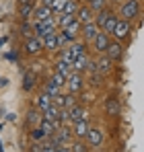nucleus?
<instances>
[{
	"mask_svg": "<svg viewBox=\"0 0 144 152\" xmlns=\"http://www.w3.org/2000/svg\"><path fill=\"white\" fill-rule=\"evenodd\" d=\"M138 12H140V4H138V0H128L126 4H121V17H123L126 21L136 19Z\"/></svg>",
	"mask_w": 144,
	"mask_h": 152,
	"instance_id": "obj_1",
	"label": "nucleus"
},
{
	"mask_svg": "<svg viewBox=\"0 0 144 152\" xmlns=\"http://www.w3.org/2000/svg\"><path fill=\"white\" fill-rule=\"evenodd\" d=\"M101 142H103V132L99 127H91L87 134V144L91 148H97V146H101Z\"/></svg>",
	"mask_w": 144,
	"mask_h": 152,
	"instance_id": "obj_4",
	"label": "nucleus"
},
{
	"mask_svg": "<svg viewBox=\"0 0 144 152\" xmlns=\"http://www.w3.org/2000/svg\"><path fill=\"white\" fill-rule=\"evenodd\" d=\"M89 129H91L89 121H87V119H80V121L74 124V136H76V138H87Z\"/></svg>",
	"mask_w": 144,
	"mask_h": 152,
	"instance_id": "obj_11",
	"label": "nucleus"
},
{
	"mask_svg": "<svg viewBox=\"0 0 144 152\" xmlns=\"http://www.w3.org/2000/svg\"><path fill=\"white\" fill-rule=\"evenodd\" d=\"M51 2H54V0H41V4H43V6H51Z\"/></svg>",
	"mask_w": 144,
	"mask_h": 152,
	"instance_id": "obj_40",
	"label": "nucleus"
},
{
	"mask_svg": "<svg viewBox=\"0 0 144 152\" xmlns=\"http://www.w3.org/2000/svg\"><path fill=\"white\" fill-rule=\"evenodd\" d=\"M74 21H76V15H66V12H64V15L60 17V21H58V23H60V27H62V29H66V27L72 25Z\"/></svg>",
	"mask_w": 144,
	"mask_h": 152,
	"instance_id": "obj_23",
	"label": "nucleus"
},
{
	"mask_svg": "<svg viewBox=\"0 0 144 152\" xmlns=\"http://www.w3.org/2000/svg\"><path fill=\"white\" fill-rule=\"evenodd\" d=\"M41 119H43V117H41V113H39L37 109H31L29 115H27V124H31V126H39Z\"/></svg>",
	"mask_w": 144,
	"mask_h": 152,
	"instance_id": "obj_18",
	"label": "nucleus"
},
{
	"mask_svg": "<svg viewBox=\"0 0 144 152\" xmlns=\"http://www.w3.org/2000/svg\"><path fill=\"white\" fill-rule=\"evenodd\" d=\"M109 43H111V41H109V33L103 31V33L97 35V39H95V50L99 51V53H103V51H107Z\"/></svg>",
	"mask_w": 144,
	"mask_h": 152,
	"instance_id": "obj_7",
	"label": "nucleus"
},
{
	"mask_svg": "<svg viewBox=\"0 0 144 152\" xmlns=\"http://www.w3.org/2000/svg\"><path fill=\"white\" fill-rule=\"evenodd\" d=\"M109 15H111V10H105V8H103V10H99V15H97V21H95V25H97V27H103Z\"/></svg>",
	"mask_w": 144,
	"mask_h": 152,
	"instance_id": "obj_24",
	"label": "nucleus"
},
{
	"mask_svg": "<svg viewBox=\"0 0 144 152\" xmlns=\"http://www.w3.org/2000/svg\"><path fill=\"white\" fill-rule=\"evenodd\" d=\"M107 58L109 60H121V53H123V50H121V43H118V41H113V43H109V48H107Z\"/></svg>",
	"mask_w": 144,
	"mask_h": 152,
	"instance_id": "obj_12",
	"label": "nucleus"
},
{
	"mask_svg": "<svg viewBox=\"0 0 144 152\" xmlns=\"http://www.w3.org/2000/svg\"><path fill=\"white\" fill-rule=\"evenodd\" d=\"M46 91H48V95H49V97H56V95H58V91H60V86H56V84H51V82H49Z\"/></svg>",
	"mask_w": 144,
	"mask_h": 152,
	"instance_id": "obj_34",
	"label": "nucleus"
},
{
	"mask_svg": "<svg viewBox=\"0 0 144 152\" xmlns=\"http://www.w3.org/2000/svg\"><path fill=\"white\" fill-rule=\"evenodd\" d=\"M91 2H93V0H89V4H91Z\"/></svg>",
	"mask_w": 144,
	"mask_h": 152,
	"instance_id": "obj_41",
	"label": "nucleus"
},
{
	"mask_svg": "<svg viewBox=\"0 0 144 152\" xmlns=\"http://www.w3.org/2000/svg\"><path fill=\"white\" fill-rule=\"evenodd\" d=\"M72 152H89V144H84V142H74V144H72Z\"/></svg>",
	"mask_w": 144,
	"mask_h": 152,
	"instance_id": "obj_31",
	"label": "nucleus"
},
{
	"mask_svg": "<svg viewBox=\"0 0 144 152\" xmlns=\"http://www.w3.org/2000/svg\"><path fill=\"white\" fill-rule=\"evenodd\" d=\"M35 37H39V39H46L48 35L54 33V21L48 19V21H37V25H35Z\"/></svg>",
	"mask_w": 144,
	"mask_h": 152,
	"instance_id": "obj_2",
	"label": "nucleus"
},
{
	"mask_svg": "<svg viewBox=\"0 0 144 152\" xmlns=\"http://www.w3.org/2000/svg\"><path fill=\"white\" fill-rule=\"evenodd\" d=\"M78 31H82V25H80L78 21H74L72 25H68L66 29H64V37H66V39H72V41H74V37L78 35Z\"/></svg>",
	"mask_w": 144,
	"mask_h": 152,
	"instance_id": "obj_14",
	"label": "nucleus"
},
{
	"mask_svg": "<svg viewBox=\"0 0 144 152\" xmlns=\"http://www.w3.org/2000/svg\"><path fill=\"white\" fill-rule=\"evenodd\" d=\"M76 58H78V53L72 50V48H70V50H66V51H64V56H62V60H64V62H68L70 66L74 64V60H76Z\"/></svg>",
	"mask_w": 144,
	"mask_h": 152,
	"instance_id": "obj_26",
	"label": "nucleus"
},
{
	"mask_svg": "<svg viewBox=\"0 0 144 152\" xmlns=\"http://www.w3.org/2000/svg\"><path fill=\"white\" fill-rule=\"evenodd\" d=\"M56 144H46V146H41V152H56Z\"/></svg>",
	"mask_w": 144,
	"mask_h": 152,
	"instance_id": "obj_37",
	"label": "nucleus"
},
{
	"mask_svg": "<svg viewBox=\"0 0 144 152\" xmlns=\"http://www.w3.org/2000/svg\"><path fill=\"white\" fill-rule=\"evenodd\" d=\"M25 50L29 51V53H39V51L43 50V39H39V37H29L27 39V45H25Z\"/></svg>",
	"mask_w": 144,
	"mask_h": 152,
	"instance_id": "obj_6",
	"label": "nucleus"
},
{
	"mask_svg": "<svg viewBox=\"0 0 144 152\" xmlns=\"http://www.w3.org/2000/svg\"><path fill=\"white\" fill-rule=\"evenodd\" d=\"M56 152H72V150H70V148H64V146H58Z\"/></svg>",
	"mask_w": 144,
	"mask_h": 152,
	"instance_id": "obj_39",
	"label": "nucleus"
},
{
	"mask_svg": "<svg viewBox=\"0 0 144 152\" xmlns=\"http://www.w3.org/2000/svg\"><path fill=\"white\" fill-rule=\"evenodd\" d=\"M62 12H66V15H76V12H78V6H76V0H68Z\"/></svg>",
	"mask_w": 144,
	"mask_h": 152,
	"instance_id": "obj_27",
	"label": "nucleus"
},
{
	"mask_svg": "<svg viewBox=\"0 0 144 152\" xmlns=\"http://www.w3.org/2000/svg\"><path fill=\"white\" fill-rule=\"evenodd\" d=\"M70 70H72V66L68 64V62H64V60H60V62L56 64V72H60V74H64L66 78L70 76Z\"/></svg>",
	"mask_w": 144,
	"mask_h": 152,
	"instance_id": "obj_21",
	"label": "nucleus"
},
{
	"mask_svg": "<svg viewBox=\"0 0 144 152\" xmlns=\"http://www.w3.org/2000/svg\"><path fill=\"white\" fill-rule=\"evenodd\" d=\"M31 138H33L35 142H37V140L41 142V140L46 138V132H43V129H41L39 126H35V127H33V132H31Z\"/></svg>",
	"mask_w": 144,
	"mask_h": 152,
	"instance_id": "obj_29",
	"label": "nucleus"
},
{
	"mask_svg": "<svg viewBox=\"0 0 144 152\" xmlns=\"http://www.w3.org/2000/svg\"><path fill=\"white\" fill-rule=\"evenodd\" d=\"M87 64H89V62H87V56H84V53H80V56L74 60V64H72V70L80 72V70H84V68H87Z\"/></svg>",
	"mask_w": 144,
	"mask_h": 152,
	"instance_id": "obj_20",
	"label": "nucleus"
},
{
	"mask_svg": "<svg viewBox=\"0 0 144 152\" xmlns=\"http://www.w3.org/2000/svg\"><path fill=\"white\" fill-rule=\"evenodd\" d=\"M60 35H56V33H51V35H48L46 39H43V48L46 50H58L60 48Z\"/></svg>",
	"mask_w": 144,
	"mask_h": 152,
	"instance_id": "obj_15",
	"label": "nucleus"
},
{
	"mask_svg": "<svg viewBox=\"0 0 144 152\" xmlns=\"http://www.w3.org/2000/svg\"><path fill=\"white\" fill-rule=\"evenodd\" d=\"M115 39H126L128 35H130V21H126V19H118V25L113 29V33H111Z\"/></svg>",
	"mask_w": 144,
	"mask_h": 152,
	"instance_id": "obj_3",
	"label": "nucleus"
},
{
	"mask_svg": "<svg viewBox=\"0 0 144 152\" xmlns=\"http://www.w3.org/2000/svg\"><path fill=\"white\" fill-rule=\"evenodd\" d=\"M66 84H68L70 93L74 95V93H78V91L82 88V78H80V74H70L66 78Z\"/></svg>",
	"mask_w": 144,
	"mask_h": 152,
	"instance_id": "obj_8",
	"label": "nucleus"
},
{
	"mask_svg": "<svg viewBox=\"0 0 144 152\" xmlns=\"http://www.w3.org/2000/svg\"><path fill=\"white\" fill-rule=\"evenodd\" d=\"M33 80H35V76H33V74H29L27 78H25V84H23L25 91H31V86H33Z\"/></svg>",
	"mask_w": 144,
	"mask_h": 152,
	"instance_id": "obj_33",
	"label": "nucleus"
},
{
	"mask_svg": "<svg viewBox=\"0 0 144 152\" xmlns=\"http://www.w3.org/2000/svg\"><path fill=\"white\" fill-rule=\"evenodd\" d=\"M89 6H91V10H93V8H95V10H103V6H105V0H93Z\"/></svg>",
	"mask_w": 144,
	"mask_h": 152,
	"instance_id": "obj_32",
	"label": "nucleus"
},
{
	"mask_svg": "<svg viewBox=\"0 0 144 152\" xmlns=\"http://www.w3.org/2000/svg\"><path fill=\"white\" fill-rule=\"evenodd\" d=\"M72 50L80 56V53H84V45H82V43H76V45H72Z\"/></svg>",
	"mask_w": 144,
	"mask_h": 152,
	"instance_id": "obj_38",
	"label": "nucleus"
},
{
	"mask_svg": "<svg viewBox=\"0 0 144 152\" xmlns=\"http://www.w3.org/2000/svg\"><path fill=\"white\" fill-rule=\"evenodd\" d=\"M105 111H107L109 115H120L121 107H120V103L115 101V99H109V101L105 103Z\"/></svg>",
	"mask_w": 144,
	"mask_h": 152,
	"instance_id": "obj_16",
	"label": "nucleus"
},
{
	"mask_svg": "<svg viewBox=\"0 0 144 152\" xmlns=\"http://www.w3.org/2000/svg\"><path fill=\"white\" fill-rule=\"evenodd\" d=\"M21 15H23V17H29V15H31V4H29V0H25V4L21 6Z\"/></svg>",
	"mask_w": 144,
	"mask_h": 152,
	"instance_id": "obj_35",
	"label": "nucleus"
},
{
	"mask_svg": "<svg viewBox=\"0 0 144 152\" xmlns=\"http://www.w3.org/2000/svg\"><path fill=\"white\" fill-rule=\"evenodd\" d=\"M48 107H51V97L46 93V95H41V97L37 99V109H39V111H46Z\"/></svg>",
	"mask_w": 144,
	"mask_h": 152,
	"instance_id": "obj_22",
	"label": "nucleus"
},
{
	"mask_svg": "<svg viewBox=\"0 0 144 152\" xmlns=\"http://www.w3.org/2000/svg\"><path fill=\"white\" fill-rule=\"evenodd\" d=\"M68 119H70L72 124H76V121H80V119H87V111L82 109V107H72L70 111H68V115H66Z\"/></svg>",
	"mask_w": 144,
	"mask_h": 152,
	"instance_id": "obj_9",
	"label": "nucleus"
},
{
	"mask_svg": "<svg viewBox=\"0 0 144 152\" xmlns=\"http://www.w3.org/2000/svg\"><path fill=\"white\" fill-rule=\"evenodd\" d=\"M99 72H109V66H111V60L109 58H103V60H99Z\"/></svg>",
	"mask_w": 144,
	"mask_h": 152,
	"instance_id": "obj_30",
	"label": "nucleus"
},
{
	"mask_svg": "<svg viewBox=\"0 0 144 152\" xmlns=\"http://www.w3.org/2000/svg\"><path fill=\"white\" fill-rule=\"evenodd\" d=\"M74 105H76V103H74V95H68V97H66V105H64V107H66V109H72V107H74Z\"/></svg>",
	"mask_w": 144,
	"mask_h": 152,
	"instance_id": "obj_36",
	"label": "nucleus"
},
{
	"mask_svg": "<svg viewBox=\"0 0 144 152\" xmlns=\"http://www.w3.org/2000/svg\"><path fill=\"white\" fill-rule=\"evenodd\" d=\"M115 25H118V17L111 12L109 17H107V21H105V25H103V31L105 33H113V29H115Z\"/></svg>",
	"mask_w": 144,
	"mask_h": 152,
	"instance_id": "obj_19",
	"label": "nucleus"
},
{
	"mask_svg": "<svg viewBox=\"0 0 144 152\" xmlns=\"http://www.w3.org/2000/svg\"><path fill=\"white\" fill-rule=\"evenodd\" d=\"M82 33H84V39H87V41H95L97 35H99L101 31H99V27H97L95 23H89V25H82Z\"/></svg>",
	"mask_w": 144,
	"mask_h": 152,
	"instance_id": "obj_10",
	"label": "nucleus"
},
{
	"mask_svg": "<svg viewBox=\"0 0 144 152\" xmlns=\"http://www.w3.org/2000/svg\"><path fill=\"white\" fill-rule=\"evenodd\" d=\"M76 21H78L80 25L93 23V10H91V6H80L78 12H76Z\"/></svg>",
	"mask_w": 144,
	"mask_h": 152,
	"instance_id": "obj_5",
	"label": "nucleus"
},
{
	"mask_svg": "<svg viewBox=\"0 0 144 152\" xmlns=\"http://www.w3.org/2000/svg\"><path fill=\"white\" fill-rule=\"evenodd\" d=\"M33 15H35L37 21H48V19H51V8L41 4V6H37V8L33 10Z\"/></svg>",
	"mask_w": 144,
	"mask_h": 152,
	"instance_id": "obj_13",
	"label": "nucleus"
},
{
	"mask_svg": "<svg viewBox=\"0 0 144 152\" xmlns=\"http://www.w3.org/2000/svg\"><path fill=\"white\" fill-rule=\"evenodd\" d=\"M39 127H41V129L46 132V136H54V134H56V129H58V126H56L54 121H49V119H46V117L41 119V124H39Z\"/></svg>",
	"mask_w": 144,
	"mask_h": 152,
	"instance_id": "obj_17",
	"label": "nucleus"
},
{
	"mask_svg": "<svg viewBox=\"0 0 144 152\" xmlns=\"http://www.w3.org/2000/svg\"><path fill=\"white\" fill-rule=\"evenodd\" d=\"M66 2H68V0H54V2H51V6H49V8H51V12H62V10H64V6H66Z\"/></svg>",
	"mask_w": 144,
	"mask_h": 152,
	"instance_id": "obj_28",
	"label": "nucleus"
},
{
	"mask_svg": "<svg viewBox=\"0 0 144 152\" xmlns=\"http://www.w3.org/2000/svg\"><path fill=\"white\" fill-rule=\"evenodd\" d=\"M51 84H56V86H64L66 84V76L60 74V72H54V76H51V80H49Z\"/></svg>",
	"mask_w": 144,
	"mask_h": 152,
	"instance_id": "obj_25",
	"label": "nucleus"
}]
</instances>
